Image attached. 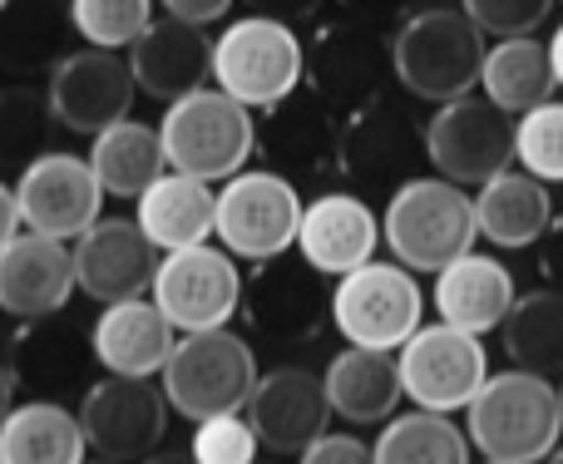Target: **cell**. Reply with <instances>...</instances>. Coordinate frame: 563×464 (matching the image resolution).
Masks as SVG:
<instances>
[{"mask_svg":"<svg viewBox=\"0 0 563 464\" xmlns=\"http://www.w3.org/2000/svg\"><path fill=\"white\" fill-rule=\"evenodd\" d=\"M485 35L465 10L450 5H420L400 15L390 35V65H396L400 89H410L426 104H450L479 89L485 69Z\"/></svg>","mask_w":563,"mask_h":464,"instance_id":"obj_1","label":"cell"},{"mask_svg":"<svg viewBox=\"0 0 563 464\" xmlns=\"http://www.w3.org/2000/svg\"><path fill=\"white\" fill-rule=\"evenodd\" d=\"M470 445L495 464H539L559 450V386L534 371H499L465 410Z\"/></svg>","mask_w":563,"mask_h":464,"instance_id":"obj_2","label":"cell"},{"mask_svg":"<svg viewBox=\"0 0 563 464\" xmlns=\"http://www.w3.org/2000/svg\"><path fill=\"white\" fill-rule=\"evenodd\" d=\"M475 194L445 178H410L386 198L380 242L406 272H445L465 252H475Z\"/></svg>","mask_w":563,"mask_h":464,"instance_id":"obj_3","label":"cell"},{"mask_svg":"<svg viewBox=\"0 0 563 464\" xmlns=\"http://www.w3.org/2000/svg\"><path fill=\"white\" fill-rule=\"evenodd\" d=\"M168 174L198 178V184H228L257 154V119L223 89H194L158 119Z\"/></svg>","mask_w":563,"mask_h":464,"instance_id":"obj_4","label":"cell"},{"mask_svg":"<svg viewBox=\"0 0 563 464\" xmlns=\"http://www.w3.org/2000/svg\"><path fill=\"white\" fill-rule=\"evenodd\" d=\"M257 376L263 371H257L253 341H243L233 327H223V331H194V336L178 341L158 386L168 396V410L203 426V420L218 416H243L257 390Z\"/></svg>","mask_w":563,"mask_h":464,"instance_id":"obj_5","label":"cell"},{"mask_svg":"<svg viewBox=\"0 0 563 464\" xmlns=\"http://www.w3.org/2000/svg\"><path fill=\"white\" fill-rule=\"evenodd\" d=\"M307 85V45L291 25L243 15L213 40V89L243 109H273Z\"/></svg>","mask_w":563,"mask_h":464,"instance_id":"obj_6","label":"cell"},{"mask_svg":"<svg viewBox=\"0 0 563 464\" xmlns=\"http://www.w3.org/2000/svg\"><path fill=\"white\" fill-rule=\"evenodd\" d=\"M331 327L346 346L400 351L426 327V291L400 262H366L331 287Z\"/></svg>","mask_w":563,"mask_h":464,"instance_id":"obj_7","label":"cell"},{"mask_svg":"<svg viewBox=\"0 0 563 464\" xmlns=\"http://www.w3.org/2000/svg\"><path fill=\"white\" fill-rule=\"evenodd\" d=\"M301 188L273 168H243L218 188V228L213 237L238 262H277L297 247L301 232Z\"/></svg>","mask_w":563,"mask_h":464,"instance_id":"obj_8","label":"cell"},{"mask_svg":"<svg viewBox=\"0 0 563 464\" xmlns=\"http://www.w3.org/2000/svg\"><path fill=\"white\" fill-rule=\"evenodd\" d=\"M426 164L445 184L485 188L489 178L509 174L515 164V119L489 104L485 95L450 99L426 124Z\"/></svg>","mask_w":563,"mask_h":464,"instance_id":"obj_9","label":"cell"},{"mask_svg":"<svg viewBox=\"0 0 563 464\" xmlns=\"http://www.w3.org/2000/svg\"><path fill=\"white\" fill-rule=\"evenodd\" d=\"M416 164H426V129L390 99L356 109L341 119V148H336V174L351 184V194H396L410 184Z\"/></svg>","mask_w":563,"mask_h":464,"instance_id":"obj_10","label":"cell"},{"mask_svg":"<svg viewBox=\"0 0 563 464\" xmlns=\"http://www.w3.org/2000/svg\"><path fill=\"white\" fill-rule=\"evenodd\" d=\"M396 79L390 65V40L366 20H331L311 35L307 45V89L327 99L336 114H356V109L386 99V85Z\"/></svg>","mask_w":563,"mask_h":464,"instance_id":"obj_11","label":"cell"},{"mask_svg":"<svg viewBox=\"0 0 563 464\" xmlns=\"http://www.w3.org/2000/svg\"><path fill=\"white\" fill-rule=\"evenodd\" d=\"M396 366H400V386H406L410 406L435 410V416H455V410H470V400L485 390L489 351L470 331L435 321V327H420L396 351Z\"/></svg>","mask_w":563,"mask_h":464,"instance_id":"obj_12","label":"cell"},{"mask_svg":"<svg viewBox=\"0 0 563 464\" xmlns=\"http://www.w3.org/2000/svg\"><path fill=\"white\" fill-rule=\"evenodd\" d=\"M243 321L253 331V341L273 351H297L327 331L331 321V287L321 272H311L307 262H263L253 272V281L243 287Z\"/></svg>","mask_w":563,"mask_h":464,"instance_id":"obj_13","label":"cell"},{"mask_svg":"<svg viewBox=\"0 0 563 464\" xmlns=\"http://www.w3.org/2000/svg\"><path fill=\"white\" fill-rule=\"evenodd\" d=\"M243 272L223 247H184L164 252L154 272V307L174 321V331H223L243 311Z\"/></svg>","mask_w":563,"mask_h":464,"instance_id":"obj_14","label":"cell"},{"mask_svg":"<svg viewBox=\"0 0 563 464\" xmlns=\"http://www.w3.org/2000/svg\"><path fill=\"white\" fill-rule=\"evenodd\" d=\"M79 426L99 460L144 464L168 435V396L154 380L104 376L79 400Z\"/></svg>","mask_w":563,"mask_h":464,"instance_id":"obj_15","label":"cell"},{"mask_svg":"<svg viewBox=\"0 0 563 464\" xmlns=\"http://www.w3.org/2000/svg\"><path fill=\"white\" fill-rule=\"evenodd\" d=\"M134 75H129V59L114 49H65V55L49 65V114L59 129L69 134L99 139L104 129L124 124L129 109H134Z\"/></svg>","mask_w":563,"mask_h":464,"instance_id":"obj_16","label":"cell"},{"mask_svg":"<svg viewBox=\"0 0 563 464\" xmlns=\"http://www.w3.org/2000/svg\"><path fill=\"white\" fill-rule=\"evenodd\" d=\"M15 203H20V223H25V232L59 237V242H79L89 228L99 223L104 188H99L89 158L40 154L20 168Z\"/></svg>","mask_w":563,"mask_h":464,"instance_id":"obj_17","label":"cell"},{"mask_svg":"<svg viewBox=\"0 0 563 464\" xmlns=\"http://www.w3.org/2000/svg\"><path fill=\"white\" fill-rule=\"evenodd\" d=\"M341 119L327 99H317L307 85L273 104L257 124V148L267 154V168L282 174L287 184H321L336 174V148H341Z\"/></svg>","mask_w":563,"mask_h":464,"instance_id":"obj_18","label":"cell"},{"mask_svg":"<svg viewBox=\"0 0 563 464\" xmlns=\"http://www.w3.org/2000/svg\"><path fill=\"white\" fill-rule=\"evenodd\" d=\"M158 247L144 237L134 218H99L85 237L75 242V287L99 307L134 301L154 291Z\"/></svg>","mask_w":563,"mask_h":464,"instance_id":"obj_19","label":"cell"},{"mask_svg":"<svg viewBox=\"0 0 563 464\" xmlns=\"http://www.w3.org/2000/svg\"><path fill=\"white\" fill-rule=\"evenodd\" d=\"M243 416L263 450H273V455H301L311 440L327 435L331 400L317 371L273 366L267 376H257V390Z\"/></svg>","mask_w":563,"mask_h":464,"instance_id":"obj_20","label":"cell"},{"mask_svg":"<svg viewBox=\"0 0 563 464\" xmlns=\"http://www.w3.org/2000/svg\"><path fill=\"white\" fill-rule=\"evenodd\" d=\"M380 247V218L351 188L336 194H317L301 208V232H297V257L321 277H346V272L376 262Z\"/></svg>","mask_w":563,"mask_h":464,"instance_id":"obj_21","label":"cell"},{"mask_svg":"<svg viewBox=\"0 0 563 464\" xmlns=\"http://www.w3.org/2000/svg\"><path fill=\"white\" fill-rule=\"evenodd\" d=\"M75 297V247L20 232L0 247V311L20 321H55Z\"/></svg>","mask_w":563,"mask_h":464,"instance_id":"obj_22","label":"cell"},{"mask_svg":"<svg viewBox=\"0 0 563 464\" xmlns=\"http://www.w3.org/2000/svg\"><path fill=\"white\" fill-rule=\"evenodd\" d=\"M174 346H178V331H174V321L154 307V297L114 301V307H104L99 321L89 327V356L104 366V376L154 380V376H164Z\"/></svg>","mask_w":563,"mask_h":464,"instance_id":"obj_23","label":"cell"},{"mask_svg":"<svg viewBox=\"0 0 563 464\" xmlns=\"http://www.w3.org/2000/svg\"><path fill=\"white\" fill-rule=\"evenodd\" d=\"M124 59L129 75H134V89L158 99V104H178L184 95L208 89V79H213V40L168 15L154 20Z\"/></svg>","mask_w":563,"mask_h":464,"instance_id":"obj_24","label":"cell"},{"mask_svg":"<svg viewBox=\"0 0 563 464\" xmlns=\"http://www.w3.org/2000/svg\"><path fill=\"white\" fill-rule=\"evenodd\" d=\"M435 311L445 327L470 331V336H485V331H499L505 317L515 311L519 287L515 272L505 267L489 252H465L460 262H450L445 272H435Z\"/></svg>","mask_w":563,"mask_h":464,"instance_id":"obj_25","label":"cell"},{"mask_svg":"<svg viewBox=\"0 0 563 464\" xmlns=\"http://www.w3.org/2000/svg\"><path fill=\"white\" fill-rule=\"evenodd\" d=\"M321 386H327L331 416H341L346 426H386L396 416V406L406 400L396 351H366V346L336 351L331 366L321 371Z\"/></svg>","mask_w":563,"mask_h":464,"instance_id":"obj_26","label":"cell"},{"mask_svg":"<svg viewBox=\"0 0 563 464\" xmlns=\"http://www.w3.org/2000/svg\"><path fill=\"white\" fill-rule=\"evenodd\" d=\"M475 223L489 247H505V252L534 247L554 228V194H549V184L529 178L525 168L519 174L509 168V174L489 178L475 194Z\"/></svg>","mask_w":563,"mask_h":464,"instance_id":"obj_27","label":"cell"},{"mask_svg":"<svg viewBox=\"0 0 563 464\" xmlns=\"http://www.w3.org/2000/svg\"><path fill=\"white\" fill-rule=\"evenodd\" d=\"M134 223L158 252H184L203 247L218 228V194L213 184H198L184 174H164L144 198H139Z\"/></svg>","mask_w":563,"mask_h":464,"instance_id":"obj_28","label":"cell"},{"mask_svg":"<svg viewBox=\"0 0 563 464\" xmlns=\"http://www.w3.org/2000/svg\"><path fill=\"white\" fill-rule=\"evenodd\" d=\"M479 89L495 109H505L509 119H525L529 109L549 104L559 89L554 65H549V45L534 35H515V40H495L485 49V69H479Z\"/></svg>","mask_w":563,"mask_h":464,"instance_id":"obj_29","label":"cell"},{"mask_svg":"<svg viewBox=\"0 0 563 464\" xmlns=\"http://www.w3.org/2000/svg\"><path fill=\"white\" fill-rule=\"evenodd\" d=\"M85 426L59 400H25L0 426V464H85Z\"/></svg>","mask_w":563,"mask_h":464,"instance_id":"obj_30","label":"cell"},{"mask_svg":"<svg viewBox=\"0 0 563 464\" xmlns=\"http://www.w3.org/2000/svg\"><path fill=\"white\" fill-rule=\"evenodd\" d=\"M89 168H95L104 198H139L168 174L164 158V139H158L154 124H139V119H124V124L104 129V134L89 144Z\"/></svg>","mask_w":563,"mask_h":464,"instance_id":"obj_31","label":"cell"},{"mask_svg":"<svg viewBox=\"0 0 563 464\" xmlns=\"http://www.w3.org/2000/svg\"><path fill=\"white\" fill-rule=\"evenodd\" d=\"M499 336H505V351L519 371H534L544 380L563 376V291H519Z\"/></svg>","mask_w":563,"mask_h":464,"instance_id":"obj_32","label":"cell"},{"mask_svg":"<svg viewBox=\"0 0 563 464\" xmlns=\"http://www.w3.org/2000/svg\"><path fill=\"white\" fill-rule=\"evenodd\" d=\"M371 455L376 464H470V435L450 416L410 410L386 420Z\"/></svg>","mask_w":563,"mask_h":464,"instance_id":"obj_33","label":"cell"},{"mask_svg":"<svg viewBox=\"0 0 563 464\" xmlns=\"http://www.w3.org/2000/svg\"><path fill=\"white\" fill-rule=\"evenodd\" d=\"M154 0H69V30L89 49L129 55L134 40L154 25Z\"/></svg>","mask_w":563,"mask_h":464,"instance_id":"obj_34","label":"cell"},{"mask_svg":"<svg viewBox=\"0 0 563 464\" xmlns=\"http://www.w3.org/2000/svg\"><path fill=\"white\" fill-rule=\"evenodd\" d=\"M515 164L539 184H563V99L515 119Z\"/></svg>","mask_w":563,"mask_h":464,"instance_id":"obj_35","label":"cell"},{"mask_svg":"<svg viewBox=\"0 0 563 464\" xmlns=\"http://www.w3.org/2000/svg\"><path fill=\"white\" fill-rule=\"evenodd\" d=\"M49 99L30 89H0V158H40L35 144L49 124Z\"/></svg>","mask_w":563,"mask_h":464,"instance_id":"obj_36","label":"cell"},{"mask_svg":"<svg viewBox=\"0 0 563 464\" xmlns=\"http://www.w3.org/2000/svg\"><path fill=\"white\" fill-rule=\"evenodd\" d=\"M194 460L198 464H257V435L247 426V416H218L194 426Z\"/></svg>","mask_w":563,"mask_h":464,"instance_id":"obj_37","label":"cell"},{"mask_svg":"<svg viewBox=\"0 0 563 464\" xmlns=\"http://www.w3.org/2000/svg\"><path fill=\"white\" fill-rule=\"evenodd\" d=\"M460 10L479 25V35L515 40V35H534L549 20L554 0H460Z\"/></svg>","mask_w":563,"mask_h":464,"instance_id":"obj_38","label":"cell"},{"mask_svg":"<svg viewBox=\"0 0 563 464\" xmlns=\"http://www.w3.org/2000/svg\"><path fill=\"white\" fill-rule=\"evenodd\" d=\"M297 464H376L371 445L361 435H346V430H327L321 440H311L297 455Z\"/></svg>","mask_w":563,"mask_h":464,"instance_id":"obj_39","label":"cell"},{"mask_svg":"<svg viewBox=\"0 0 563 464\" xmlns=\"http://www.w3.org/2000/svg\"><path fill=\"white\" fill-rule=\"evenodd\" d=\"M158 5H164L168 20H184V25L203 30V25H213V20H223L238 0H158Z\"/></svg>","mask_w":563,"mask_h":464,"instance_id":"obj_40","label":"cell"},{"mask_svg":"<svg viewBox=\"0 0 563 464\" xmlns=\"http://www.w3.org/2000/svg\"><path fill=\"white\" fill-rule=\"evenodd\" d=\"M247 5H253V15H267V20H277V25L297 30L301 20L321 15V5H327V0H247Z\"/></svg>","mask_w":563,"mask_h":464,"instance_id":"obj_41","label":"cell"},{"mask_svg":"<svg viewBox=\"0 0 563 464\" xmlns=\"http://www.w3.org/2000/svg\"><path fill=\"white\" fill-rule=\"evenodd\" d=\"M539 267H544L549 287L563 291V223H554L544 232V242H539Z\"/></svg>","mask_w":563,"mask_h":464,"instance_id":"obj_42","label":"cell"},{"mask_svg":"<svg viewBox=\"0 0 563 464\" xmlns=\"http://www.w3.org/2000/svg\"><path fill=\"white\" fill-rule=\"evenodd\" d=\"M341 5H346L351 20H366V25H376V20H386V15H400L410 0H341Z\"/></svg>","mask_w":563,"mask_h":464,"instance_id":"obj_43","label":"cell"},{"mask_svg":"<svg viewBox=\"0 0 563 464\" xmlns=\"http://www.w3.org/2000/svg\"><path fill=\"white\" fill-rule=\"evenodd\" d=\"M20 203H15V188H5L0 184V247H5L10 237H20Z\"/></svg>","mask_w":563,"mask_h":464,"instance_id":"obj_44","label":"cell"},{"mask_svg":"<svg viewBox=\"0 0 563 464\" xmlns=\"http://www.w3.org/2000/svg\"><path fill=\"white\" fill-rule=\"evenodd\" d=\"M10 410H15V371L0 361V426H5Z\"/></svg>","mask_w":563,"mask_h":464,"instance_id":"obj_45","label":"cell"},{"mask_svg":"<svg viewBox=\"0 0 563 464\" xmlns=\"http://www.w3.org/2000/svg\"><path fill=\"white\" fill-rule=\"evenodd\" d=\"M549 65H554V79H559V89H563V25L554 30V40H549Z\"/></svg>","mask_w":563,"mask_h":464,"instance_id":"obj_46","label":"cell"},{"mask_svg":"<svg viewBox=\"0 0 563 464\" xmlns=\"http://www.w3.org/2000/svg\"><path fill=\"white\" fill-rule=\"evenodd\" d=\"M144 464H198L194 450H158V455H148Z\"/></svg>","mask_w":563,"mask_h":464,"instance_id":"obj_47","label":"cell"},{"mask_svg":"<svg viewBox=\"0 0 563 464\" xmlns=\"http://www.w3.org/2000/svg\"><path fill=\"white\" fill-rule=\"evenodd\" d=\"M544 464H563V450H554V455H549Z\"/></svg>","mask_w":563,"mask_h":464,"instance_id":"obj_48","label":"cell"},{"mask_svg":"<svg viewBox=\"0 0 563 464\" xmlns=\"http://www.w3.org/2000/svg\"><path fill=\"white\" fill-rule=\"evenodd\" d=\"M85 464H89V460H85ZM95 464H114V460H95Z\"/></svg>","mask_w":563,"mask_h":464,"instance_id":"obj_49","label":"cell"},{"mask_svg":"<svg viewBox=\"0 0 563 464\" xmlns=\"http://www.w3.org/2000/svg\"><path fill=\"white\" fill-rule=\"evenodd\" d=\"M559 410H563V386H559Z\"/></svg>","mask_w":563,"mask_h":464,"instance_id":"obj_50","label":"cell"},{"mask_svg":"<svg viewBox=\"0 0 563 464\" xmlns=\"http://www.w3.org/2000/svg\"><path fill=\"white\" fill-rule=\"evenodd\" d=\"M0 10H5V0H0Z\"/></svg>","mask_w":563,"mask_h":464,"instance_id":"obj_51","label":"cell"},{"mask_svg":"<svg viewBox=\"0 0 563 464\" xmlns=\"http://www.w3.org/2000/svg\"><path fill=\"white\" fill-rule=\"evenodd\" d=\"M485 464H495V460H485Z\"/></svg>","mask_w":563,"mask_h":464,"instance_id":"obj_52","label":"cell"}]
</instances>
